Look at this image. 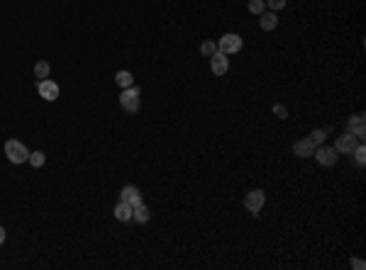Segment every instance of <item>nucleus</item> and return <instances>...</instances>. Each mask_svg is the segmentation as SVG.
<instances>
[{"label": "nucleus", "mask_w": 366, "mask_h": 270, "mask_svg": "<svg viewBox=\"0 0 366 270\" xmlns=\"http://www.w3.org/2000/svg\"><path fill=\"white\" fill-rule=\"evenodd\" d=\"M266 5L271 8V13H276V10L286 8V0H266Z\"/></svg>", "instance_id": "obj_21"}, {"label": "nucleus", "mask_w": 366, "mask_h": 270, "mask_svg": "<svg viewBox=\"0 0 366 270\" xmlns=\"http://www.w3.org/2000/svg\"><path fill=\"white\" fill-rule=\"evenodd\" d=\"M49 71H52L49 61H37V64H35V76H37V81L49 78Z\"/></svg>", "instance_id": "obj_16"}, {"label": "nucleus", "mask_w": 366, "mask_h": 270, "mask_svg": "<svg viewBox=\"0 0 366 270\" xmlns=\"http://www.w3.org/2000/svg\"><path fill=\"white\" fill-rule=\"evenodd\" d=\"M351 265H354V268H359V270H361V268H364V260H359V258H354V260H351Z\"/></svg>", "instance_id": "obj_23"}, {"label": "nucleus", "mask_w": 366, "mask_h": 270, "mask_svg": "<svg viewBox=\"0 0 366 270\" xmlns=\"http://www.w3.org/2000/svg\"><path fill=\"white\" fill-rule=\"evenodd\" d=\"M239 49H242V37H239V34H225V37L218 42V51H222L225 56L237 54Z\"/></svg>", "instance_id": "obj_4"}, {"label": "nucleus", "mask_w": 366, "mask_h": 270, "mask_svg": "<svg viewBox=\"0 0 366 270\" xmlns=\"http://www.w3.org/2000/svg\"><path fill=\"white\" fill-rule=\"evenodd\" d=\"M120 200H122V202H129L132 207H137V204L142 202V195H139V190H137L134 185H125L122 192H120Z\"/></svg>", "instance_id": "obj_11"}, {"label": "nucleus", "mask_w": 366, "mask_h": 270, "mask_svg": "<svg viewBox=\"0 0 366 270\" xmlns=\"http://www.w3.org/2000/svg\"><path fill=\"white\" fill-rule=\"evenodd\" d=\"M247 8L252 15H261V13H266V0H249Z\"/></svg>", "instance_id": "obj_17"}, {"label": "nucleus", "mask_w": 366, "mask_h": 270, "mask_svg": "<svg viewBox=\"0 0 366 270\" xmlns=\"http://www.w3.org/2000/svg\"><path fill=\"white\" fill-rule=\"evenodd\" d=\"M264 200H266L264 190H252V192H247V197H244V207L256 217V214L261 212V207H264Z\"/></svg>", "instance_id": "obj_5"}, {"label": "nucleus", "mask_w": 366, "mask_h": 270, "mask_svg": "<svg viewBox=\"0 0 366 270\" xmlns=\"http://www.w3.org/2000/svg\"><path fill=\"white\" fill-rule=\"evenodd\" d=\"M30 163H32V168H42L44 166V161H47V156L42 153V151H35V153H30V158H27Z\"/></svg>", "instance_id": "obj_18"}, {"label": "nucleus", "mask_w": 366, "mask_h": 270, "mask_svg": "<svg viewBox=\"0 0 366 270\" xmlns=\"http://www.w3.org/2000/svg\"><path fill=\"white\" fill-rule=\"evenodd\" d=\"M115 83H117L120 88H129V85H134V76H132L129 71H117V73H115Z\"/></svg>", "instance_id": "obj_15"}, {"label": "nucleus", "mask_w": 366, "mask_h": 270, "mask_svg": "<svg viewBox=\"0 0 366 270\" xmlns=\"http://www.w3.org/2000/svg\"><path fill=\"white\" fill-rule=\"evenodd\" d=\"M149 217H151V214H149V207H146L144 202H139V204L134 207V212H132V219H134L137 224H146Z\"/></svg>", "instance_id": "obj_14"}, {"label": "nucleus", "mask_w": 366, "mask_h": 270, "mask_svg": "<svg viewBox=\"0 0 366 270\" xmlns=\"http://www.w3.org/2000/svg\"><path fill=\"white\" fill-rule=\"evenodd\" d=\"M132 212H134V207H132L129 202H122V200H120V202L115 204V217H117L120 221H129V219H132Z\"/></svg>", "instance_id": "obj_13"}, {"label": "nucleus", "mask_w": 366, "mask_h": 270, "mask_svg": "<svg viewBox=\"0 0 366 270\" xmlns=\"http://www.w3.org/2000/svg\"><path fill=\"white\" fill-rule=\"evenodd\" d=\"M259 17H261V20H259V25H261V30H264V32H274V30L278 27V17H276V13H261Z\"/></svg>", "instance_id": "obj_12"}, {"label": "nucleus", "mask_w": 366, "mask_h": 270, "mask_svg": "<svg viewBox=\"0 0 366 270\" xmlns=\"http://www.w3.org/2000/svg\"><path fill=\"white\" fill-rule=\"evenodd\" d=\"M5 156H8L10 163L20 166V163H25V161L30 158V151H27L25 144H20L18 139H10V141H5Z\"/></svg>", "instance_id": "obj_2"}, {"label": "nucleus", "mask_w": 366, "mask_h": 270, "mask_svg": "<svg viewBox=\"0 0 366 270\" xmlns=\"http://www.w3.org/2000/svg\"><path fill=\"white\" fill-rule=\"evenodd\" d=\"M349 132L361 141L364 136H366V124H364V115H354V117H349Z\"/></svg>", "instance_id": "obj_10"}, {"label": "nucleus", "mask_w": 366, "mask_h": 270, "mask_svg": "<svg viewBox=\"0 0 366 270\" xmlns=\"http://www.w3.org/2000/svg\"><path fill=\"white\" fill-rule=\"evenodd\" d=\"M218 51V44L213 42V39H208V42H203L201 44V54H205V56H213Z\"/></svg>", "instance_id": "obj_20"}, {"label": "nucleus", "mask_w": 366, "mask_h": 270, "mask_svg": "<svg viewBox=\"0 0 366 270\" xmlns=\"http://www.w3.org/2000/svg\"><path fill=\"white\" fill-rule=\"evenodd\" d=\"M356 144H359V139H356V136H354L351 132H347V134H342V136H337V144H334V151H337V153H351Z\"/></svg>", "instance_id": "obj_9"}, {"label": "nucleus", "mask_w": 366, "mask_h": 270, "mask_svg": "<svg viewBox=\"0 0 366 270\" xmlns=\"http://www.w3.org/2000/svg\"><path fill=\"white\" fill-rule=\"evenodd\" d=\"M3 243H5V229L0 226V246H3Z\"/></svg>", "instance_id": "obj_24"}, {"label": "nucleus", "mask_w": 366, "mask_h": 270, "mask_svg": "<svg viewBox=\"0 0 366 270\" xmlns=\"http://www.w3.org/2000/svg\"><path fill=\"white\" fill-rule=\"evenodd\" d=\"M315 158H317V163L320 166H334L337 163V151H334V146H317L315 149Z\"/></svg>", "instance_id": "obj_7"}, {"label": "nucleus", "mask_w": 366, "mask_h": 270, "mask_svg": "<svg viewBox=\"0 0 366 270\" xmlns=\"http://www.w3.org/2000/svg\"><path fill=\"white\" fill-rule=\"evenodd\" d=\"M325 134H327V129H315L308 139H303V141H295L293 144V151H295V156H300V158H308V156H312V151L325 141Z\"/></svg>", "instance_id": "obj_1"}, {"label": "nucleus", "mask_w": 366, "mask_h": 270, "mask_svg": "<svg viewBox=\"0 0 366 270\" xmlns=\"http://www.w3.org/2000/svg\"><path fill=\"white\" fill-rule=\"evenodd\" d=\"M120 105L125 112H137L139 110V88H134V85L125 88L120 95Z\"/></svg>", "instance_id": "obj_3"}, {"label": "nucleus", "mask_w": 366, "mask_h": 270, "mask_svg": "<svg viewBox=\"0 0 366 270\" xmlns=\"http://www.w3.org/2000/svg\"><path fill=\"white\" fill-rule=\"evenodd\" d=\"M37 90H39V98H44L47 102H54L59 98V85L54 81H49V78L37 81Z\"/></svg>", "instance_id": "obj_6"}, {"label": "nucleus", "mask_w": 366, "mask_h": 270, "mask_svg": "<svg viewBox=\"0 0 366 270\" xmlns=\"http://www.w3.org/2000/svg\"><path fill=\"white\" fill-rule=\"evenodd\" d=\"M274 115H276L278 119H286V117H288V110H286L283 105H274Z\"/></svg>", "instance_id": "obj_22"}, {"label": "nucleus", "mask_w": 366, "mask_h": 270, "mask_svg": "<svg viewBox=\"0 0 366 270\" xmlns=\"http://www.w3.org/2000/svg\"><path fill=\"white\" fill-rule=\"evenodd\" d=\"M351 153H354V158H356V163H359V166H364V163H366V149H364V144H356Z\"/></svg>", "instance_id": "obj_19"}, {"label": "nucleus", "mask_w": 366, "mask_h": 270, "mask_svg": "<svg viewBox=\"0 0 366 270\" xmlns=\"http://www.w3.org/2000/svg\"><path fill=\"white\" fill-rule=\"evenodd\" d=\"M210 71H213L215 76H225V73L230 71V61H227V56H225L222 51H215V54L210 56Z\"/></svg>", "instance_id": "obj_8"}]
</instances>
